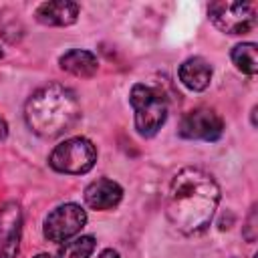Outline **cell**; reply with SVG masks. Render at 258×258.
Segmentation results:
<instances>
[{"instance_id": "cell-8", "label": "cell", "mask_w": 258, "mask_h": 258, "mask_svg": "<svg viewBox=\"0 0 258 258\" xmlns=\"http://www.w3.org/2000/svg\"><path fill=\"white\" fill-rule=\"evenodd\" d=\"M22 210L16 202H6L0 208V258H16L20 248Z\"/></svg>"}, {"instance_id": "cell-10", "label": "cell", "mask_w": 258, "mask_h": 258, "mask_svg": "<svg viewBox=\"0 0 258 258\" xmlns=\"http://www.w3.org/2000/svg\"><path fill=\"white\" fill-rule=\"evenodd\" d=\"M34 16L44 26H71L79 18V4L69 0L44 2L36 8Z\"/></svg>"}, {"instance_id": "cell-5", "label": "cell", "mask_w": 258, "mask_h": 258, "mask_svg": "<svg viewBox=\"0 0 258 258\" xmlns=\"http://www.w3.org/2000/svg\"><path fill=\"white\" fill-rule=\"evenodd\" d=\"M256 10L258 4L254 0H218L208 6V16L214 26L226 34H246L256 26Z\"/></svg>"}, {"instance_id": "cell-14", "label": "cell", "mask_w": 258, "mask_h": 258, "mask_svg": "<svg viewBox=\"0 0 258 258\" xmlns=\"http://www.w3.org/2000/svg\"><path fill=\"white\" fill-rule=\"evenodd\" d=\"M95 250V238L93 236H79L75 240L64 242L60 246L58 258H89Z\"/></svg>"}, {"instance_id": "cell-11", "label": "cell", "mask_w": 258, "mask_h": 258, "mask_svg": "<svg viewBox=\"0 0 258 258\" xmlns=\"http://www.w3.org/2000/svg\"><path fill=\"white\" fill-rule=\"evenodd\" d=\"M179 81L189 91H206L212 81V67L202 56H191L179 64Z\"/></svg>"}, {"instance_id": "cell-13", "label": "cell", "mask_w": 258, "mask_h": 258, "mask_svg": "<svg viewBox=\"0 0 258 258\" xmlns=\"http://www.w3.org/2000/svg\"><path fill=\"white\" fill-rule=\"evenodd\" d=\"M232 62L236 69L248 77L258 73V48L254 42H242L232 48Z\"/></svg>"}, {"instance_id": "cell-12", "label": "cell", "mask_w": 258, "mask_h": 258, "mask_svg": "<svg viewBox=\"0 0 258 258\" xmlns=\"http://www.w3.org/2000/svg\"><path fill=\"white\" fill-rule=\"evenodd\" d=\"M58 64L62 71L81 77V79H89L97 73L99 69V60L91 50H83V48H73L69 52H64L58 58Z\"/></svg>"}, {"instance_id": "cell-16", "label": "cell", "mask_w": 258, "mask_h": 258, "mask_svg": "<svg viewBox=\"0 0 258 258\" xmlns=\"http://www.w3.org/2000/svg\"><path fill=\"white\" fill-rule=\"evenodd\" d=\"M99 258H121V256H119V252H117V250L107 248V250H103V252L99 254Z\"/></svg>"}, {"instance_id": "cell-19", "label": "cell", "mask_w": 258, "mask_h": 258, "mask_svg": "<svg viewBox=\"0 0 258 258\" xmlns=\"http://www.w3.org/2000/svg\"><path fill=\"white\" fill-rule=\"evenodd\" d=\"M34 258H52V256H50V254H44V252H42V254H36Z\"/></svg>"}, {"instance_id": "cell-7", "label": "cell", "mask_w": 258, "mask_h": 258, "mask_svg": "<svg viewBox=\"0 0 258 258\" xmlns=\"http://www.w3.org/2000/svg\"><path fill=\"white\" fill-rule=\"evenodd\" d=\"M177 133L183 139L218 141L224 133V121L214 109L200 107V109H194L181 117Z\"/></svg>"}, {"instance_id": "cell-6", "label": "cell", "mask_w": 258, "mask_h": 258, "mask_svg": "<svg viewBox=\"0 0 258 258\" xmlns=\"http://www.w3.org/2000/svg\"><path fill=\"white\" fill-rule=\"evenodd\" d=\"M87 224V212L77 204H62L44 218L42 234L46 240L62 244L77 236Z\"/></svg>"}, {"instance_id": "cell-18", "label": "cell", "mask_w": 258, "mask_h": 258, "mask_svg": "<svg viewBox=\"0 0 258 258\" xmlns=\"http://www.w3.org/2000/svg\"><path fill=\"white\" fill-rule=\"evenodd\" d=\"M252 125H256V107L252 109Z\"/></svg>"}, {"instance_id": "cell-20", "label": "cell", "mask_w": 258, "mask_h": 258, "mask_svg": "<svg viewBox=\"0 0 258 258\" xmlns=\"http://www.w3.org/2000/svg\"><path fill=\"white\" fill-rule=\"evenodd\" d=\"M0 58H2V48H0Z\"/></svg>"}, {"instance_id": "cell-1", "label": "cell", "mask_w": 258, "mask_h": 258, "mask_svg": "<svg viewBox=\"0 0 258 258\" xmlns=\"http://www.w3.org/2000/svg\"><path fill=\"white\" fill-rule=\"evenodd\" d=\"M220 204V187L216 179L200 167H183L175 173L167 194V220L185 234H202Z\"/></svg>"}, {"instance_id": "cell-17", "label": "cell", "mask_w": 258, "mask_h": 258, "mask_svg": "<svg viewBox=\"0 0 258 258\" xmlns=\"http://www.w3.org/2000/svg\"><path fill=\"white\" fill-rule=\"evenodd\" d=\"M6 135H8V125H6L4 117H0V141H4Z\"/></svg>"}, {"instance_id": "cell-4", "label": "cell", "mask_w": 258, "mask_h": 258, "mask_svg": "<svg viewBox=\"0 0 258 258\" xmlns=\"http://www.w3.org/2000/svg\"><path fill=\"white\" fill-rule=\"evenodd\" d=\"M97 161V149L87 137H71L62 143H58L48 163L58 173H71V175H83L93 169Z\"/></svg>"}, {"instance_id": "cell-9", "label": "cell", "mask_w": 258, "mask_h": 258, "mask_svg": "<svg viewBox=\"0 0 258 258\" xmlns=\"http://www.w3.org/2000/svg\"><path fill=\"white\" fill-rule=\"evenodd\" d=\"M121 198H123V187L109 177H99L93 183H89L85 189L87 206L99 212L113 210L121 202Z\"/></svg>"}, {"instance_id": "cell-2", "label": "cell", "mask_w": 258, "mask_h": 258, "mask_svg": "<svg viewBox=\"0 0 258 258\" xmlns=\"http://www.w3.org/2000/svg\"><path fill=\"white\" fill-rule=\"evenodd\" d=\"M81 119L77 95L58 83H48L34 91L24 105V121L32 133L44 139L71 131Z\"/></svg>"}, {"instance_id": "cell-15", "label": "cell", "mask_w": 258, "mask_h": 258, "mask_svg": "<svg viewBox=\"0 0 258 258\" xmlns=\"http://www.w3.org/2000/svg\"><path fill=\"white\" fill-rule=\"evenodd\" d=\"M242 234L248 242H254L256 240V206H252L248 218H246V226L242 228Z\"/></svg>"}, {"instance_id": "cell-3", "label": "cell", "mask_w": 258, "mask_h": 258, "mask_svg": "<svg viewBox=\"0 0 258 258\" xmlns=\"http://www.w3.org/2000/svg\"><path fill=\"white\" fill-rule=\"evenodd\" d=\"M129 103L135 111V129L141 137H153L167 119V99L161 89L145 83L133 85Z\"/></svg>"}]
</instances>
